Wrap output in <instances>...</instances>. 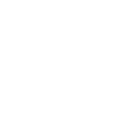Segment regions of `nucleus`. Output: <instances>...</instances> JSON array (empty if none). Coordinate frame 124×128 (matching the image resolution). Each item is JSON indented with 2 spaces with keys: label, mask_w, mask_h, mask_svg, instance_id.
<instances>
[]
</instances>
